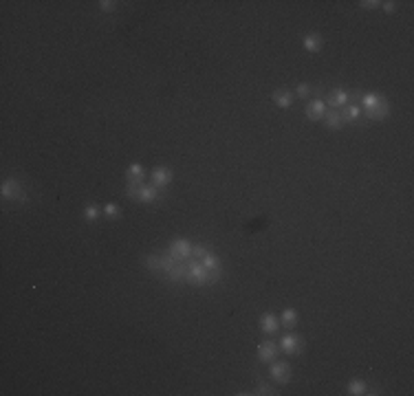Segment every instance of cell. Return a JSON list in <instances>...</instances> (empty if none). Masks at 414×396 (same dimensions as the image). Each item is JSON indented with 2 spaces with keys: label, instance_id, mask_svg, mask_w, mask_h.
I'll return each instance as SVG.
<instances>
[{
  "label": "cell",
  "instance_id": "obj_1",
  "mask_svg": "<svg viewBox=\"0 0 414 396\" xmlns=\"http://www.w3.org/2000/svg\"><path fill=\"white\" fill-rule=\"evenodd\" d=\"M192 251H194V244H192L190 240H174L172 247L168 249V253H170L176 262L192 260Z\"/></svg>",
  "mask_w": 414,
  "mask_h": 396
},
{
  "label": "cell",
  "instance_id": "obj_2",
  "mask_svg": "<svg viewBox=\"0 0 414 396\" xmlns=\"http://www.w3.org/2000/svg\"><path fill=\"white\" fill-rule=\"evenodd\" d=\"M269 374H271V381H274V383L286 385L291 381V365L286 361H271Z\"/></svg>",
  "mask_w": 414,
  "mask_h": 396
},
{
  "label": "cell",
  "instance_id": "obj_3",
  "mask_svg": "<svg viewBox=\"0 0 414 396\" xmlns=\"http://www.w3.org/2000/svg\"><path fill=\"white\" fill-rule=\"evenodd\" d=\"M302 337H298V334H284L280 339V350L289 357H298L302 352Z\"/></svg>",
  "mask_w": 414,
  "mask_h": 396
},
{
  "label": "cell",
  "instance_id": "obj_4",
  "mask_svg": "<svg viewBox=\"0 0 414 396\" xmlns=\"http://www.w3.org/2000/svg\"><path fill=\"white\" fill-rule=\"evenodd\" d=\"M0 194H2V198H7V200H25V192H22L20 183H18L16 178H7V181L2 183V187H0Z\"/></svg>",
  "mask_w": 414,
  "mask_h": 396
},
{
  "label": "cell",
  "instance_id": "obj_5",
  "mask_svg": "<svg viewBox=\"0 0 414 396\" xmlns=\"http://www.w3.org/2000/svg\"><path fill=\"white\" fill-rule=\"evenodd\" d=\"M277 352H280V348H277L276 341H271V339H265V341L258 346V359L262 363H271L277 359Z\"/></svg>",
  "mask_w": 414,
  "mask_h": 396
},
{
  "label": "cell",
  "instance_id": "obj_6",
  "mask_svg": "<svg viewBox=\"0 0 414 396\" xmlns=\"http://www.w3.org/2000/svg\"><path fill=\"white\" fill-rule=\"evenodd\" d=\"M172 178H174L172 169H168V167H154L152 169V185L159 187V190H166V187L172 183Z\"/></svg>",
  "mask_w": 414,
  "mask_h": 396
},
{
  "label": "cell",
  "instance_id": "obj_7",
  "mask_svg": "<svg viewBox=\"0 0 414 396\" xmlns=\"http://www.w3.org/2000/svg\"><path fill=\"white\" fill-rule=\"evenodd\" d=\"M326 110H328V106L322 101V99H315V101H309L307 103V119L310 121H319V119H324V115H326Z\"/></svg>",
  "mask_w": 414,
  "mask_h": 396
},
{
  "label": "cell",
  "instance_id": "obj_8",
  "mask_svg": "<svg viewBox=\"0 0 414 396\" xmlns=\"http://www.w3.org/2000/svg\"><path fill=\"white\" fill-rule=\"evenodd\" d=\"M159 196H161V190H159V187H154L152 183H150V185H141L137 200L143 202V205H152V202L159 200Z\"/></svg>",
  "mask_w": 414,
  "mask_h": 396
},
{
  "label": "cell",
  "instance_id": "obj_9",
  "mask_svg": "<svg viewBox=\"0 0 414 396\" xmlns=\"http://www.w3.org/2000/svg\"><path fill=\"white\" fill-rule=\"evenodd\" d=\"M348 99H350V93L344 91V88H335V91L328 95V110H335V108H344L348 103Z\"/></svg>",
  "mask_w": 414,
  "mask_h": 396
},
{
  "label": "cell",
  "instance_id": "obj_10",
  "mask_svg": "<svg viewBox=\"0 0 414 396\" xmlns=\"http://www.w3.org/2000/svg\"><path fill=\"white\" fill-rule=\"evenodd\" d=\"M260 330L265 334H276L277 330H280V319H277V315L274 313H265L260 317Z\"/></svg>",
  "mask_w": 414,
  "mask_h": 396
},
{
  "label": "cell",
  "instance_id": "obj_11",
  "mask_svg": "<svg viewBox=\"0 0 414 396\" xmlns=\"http://www.w3.org/2000/svg\"><path fill=\"white\" fill-rule=\"evenodd\" d=\"M361 112H366V117H370V119L379 121V119H385V117L390 115V106H388V101H385V99H381L377 106L368 108V110H361Z\"/></svg>",
  "mask_w": 414,
  "mask_h": 396
},
{
  "label": "cell",
  "instance_id": "obj_12",
  "mask_svg": "<svg viewBox=\"0 0 414 396\" xmlns=\"http://www.w3.org/2000/svg\"><path fill=\"white\" fill-rule=\"evenodd\" d=\"M304 49H307L309 53H317V51L322 49V35H319V33H307V35H304Z\"/></svg>",
  "mask_w": 414,
  "mask_h": 396
},
{
  "label": "cell",
  "instance_id": "obj_13",
  "mask_svg": "<svg viewBox=\"0 0 414 396\" xmlns=\"http://www.w3.org/2000/svg\"><path fill=\"white\" fill-rule=\"evenodd\" d=\"M298 310H293V308H286L284 313L280 315V326H284V328H289V330H293L295 326H298Z\"/></svg>",
  "mask_w": 414,
  "mask_h": 396
},
{
  "label": "cell",
  "instance_id": "obj_14",
  "mask_svg": "<svg viewBox=\"0 0 414 396\" xmlns=\"http://www.w3.org/2000/svg\"><path fill=\"white\" fill-rule=\"evenodd\" d=\"M274 103H276V106H280V108H289L291 103H293V93L280 88V91L274 93Z\"/></svg>",
  "mask_w": 414,
  "mask_h": 396
},
{
  "label": "cell",
  "instance_id": "obj_15",
  "mask_svg": "<svg viewBox=\"0 0 414 396\" xmlns=\"http://www.w3.org/2000/svg\"><path fill=\"white\" fill-rule=\"evenodd\" d=\"M340 115H342V121H357L361 117V108L357 103H346Z\"/></svg>",
  "mask_w": 414,
  "mask_h": 396
},
{
  "label": "cell",
  "instance_id": "obj_16",
  "mask_svg": "<svg viewBox=\"0 0 414 396\" xmlns=\"http://www.w3.org/2000/svg\"><path fill=\"white\" fill-rule=\"evenodd\" d=\"M324 121H326V126L331 130H340L342 124H344V121H342V115L337 110H326V115H324Z\"/></svg>",
  "mask_w": 414,
  "mask_h": 396
},
{
  "label": "cell",
  "instance_id": "obj_17",
  "mask_svg": "<svg viewBox=\"0 0 414 396\" xmlns=\"http://www.w3.org/2000/svg\"><path fill=\"white\" fill-rule=\"evenodd\" d=\"M348 394H352V396L368 394V383H366V381H359V379L350 381V383H348Z\"/></svg>",
  "mask_w": 414,
  "mask_h": 396
},
{
  "label": "cell",
  "instance_id": "obj_18",
  "mask_svg": "<svg viewBox=\"0 0 414 396\" xmlns=\"http://www.w3.org/2000/svg\"><path fill=\"white\" fill-rule=\"evenodd\" d=\"M381 99H383V97L377 95V93H366V95L361 97V110H368V108L377 106Z\"/></svg>",
  "mask_w": 414,
  "mask_h": 396
},
{
  "label": "cell",
  "instance_id": "obj_19",
  "mask_svg": "<svg viewBox=\"0 0 414 396\" xmlns=\"http://www.w3.org/2000/svg\"><path fill=\"white\" fill-rule=\"evenodd\" d=\"M141 185H143V181H135V178H128V185H126V196L133 198V200H137Z\"/></svg>",
  "mask_w": 414,
  "mask_h": 396
},
{
  "label": "cell",
  "instance_id": "obj_20",
  "mask_svg": "<svg viewBox=\"0 0 414 396\" xmlns=\"http://www.w3.org/2000/svg\"><path fill=\"white\" fill-rule=\"evenodd\" d=\"M104 216H106L108 220H117L121 218V207L115 205V202H108L106 207H104Z\"/></svg>",
  "mask_w": 414,
  "mask_h": 396
},
{
  "label": "cell",
  "instance_id": "obj_21",
  "mask_svg": "<svg viewBox=\"0 0 414 396\" xmlns=\"http://www.w3.org/2000/svg\"><path fill=\"white\" fill-rule=\"evenodd\" d=\"M145 264H148V268L154 273V275L161 277V258L159 256H145Z\"/></svg>",
  "mask_w": 414,
  "mask_h": 396
},
{
  "label": "cell",
  "instance_id": "obj_22",
  "mask_svg": "<svg viewBox=\"0 0 414 396\" xmlns=\"http://www.w3.org/2000/svg\"><path fill=\"white\" fill-rule=\"evenodd\" d=\"M102 214H104V211L97 205H88L86 209H84V220H88V223H95V220L100 218Z\"/></svg>",
  "mask_w": 414,
  "mask_h": 396
},
{
  "label": "cell",
  "instance_id": "obj_23",
  "mask_svg": "<svg viewBox=\"0 0 414 396\" xmlns=\"http://www.w3.org/2000/svg\"><path fill=\"white\" fill-rule=\"evenodd\" d=\"M126 178H135V181H143V167L139 163H133L126 169Z\"/></svg>",
  "mask_w": 414,
  "mask_h": 396
},
{
  "label": "cell",
  "instance_id": "obj_24",
  "mask_svg": "<svg viewBox=\"0 0 414 396\" xmlns=\"http://www.w3.org/2000/svg\"><path fill=\"white\" fill-rule=\"evenodd\" d=\"M199 262L203 264V266L207 268V271H214V268H220V266H218V258H216V256H211L209 251H207V253H205L203 258H201Z\"/></svg>",
  "mask_w": 414,
  "mask_h": 396
},
{
  "label": "cell",
  "instance_id": "obj_25",
  "mask_svg": "<svg viewBox=\"0 0 414 396\" xmlns=\"http://www.w3.org/2000/svg\"><path fill=\"white\" fill-rule=\"evenodd\" d=\"M253 394H258V396H274V394H277L271 385H267V383H260L258 385L256 390H253Z\"/></svg>",
  "mask_w": 414,
  "mask_h": 396
},
{
  "label": "cell",
  "instance_id": "obj_26",
  "mask_svg": "<svg viewBox=\"0 0 414 396\" xmlns=\"http://www.w3.org/2000/svg\"><path fill=\"white\" fill-rule=\"evenodd\" d=\"M117 4H119V2H115V0H100V11L110 13V11H115V9H117Z\"/></svg>",
  "mask_w": 414,
  "mask_h": 396
},
{
  "label": "cell",
  "instance_id": "obj_27",
  "mask_svg": "<svg viewBox=\"0 0 414 396\" xmlns=\"http://www.w3.org/2000/svg\"><path fill=\"white\" fill-rule=\"evenodd\" d=\"M295 93H298V97H309L310 93H313V86H310V84H300V86L295 88Z\"/></svg>",
  "mask_w": 414,
  "mask_h": 396
},
{
  "label": "cell",
  "instance_id": "obj_28",
  "mask_svg": "<svg viewBox=\"0 0 414 396\" xmlns=\"http://www.w3.org/2000/svg\"><path fill=\"white\" fill-rule=\"evenodd\" d=\"M381 9H383L385 13H394V11H397V2H392V0H385V2H381Z\"/></svg>",
  "mask_w": 414,
  "mask_h": 396
},
{
  "label": "cell",
  "instance_id": "obj_29",
  "mask_svg": "<svg viewBox=\"0 0 414 396\" xmlns=\"http://www.w3.org/2000/svg\"><path fill=\"white\" fill-rule=\"evenodd\" d=\"M359 4L364 9H377V7H381V0H361Z\"/></svg>",
  "mask_w": 414,
  "mask_h": 396
}]
</instances>
